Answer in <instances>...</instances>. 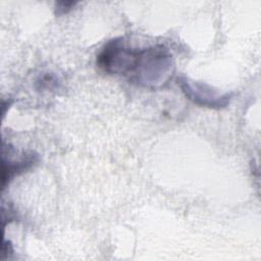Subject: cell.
Returning <instances> with one entry per match:
<instances>
[{
	"label": "cell",
	"instance_id": "3",
	"mask_svg": "<svg viewBox=\"0 0 261 261\" xmlns=\"http://www.w3.org/2000/svg\"><path fill=\"white\" fill-rule=\"evenodd\" d=\"M39 161V156L34 151L23 152L18 159H6L2 157V190L16 175L31 169Z\"/></svg>",
	"mask_w": 261,
	"mask_h": 261
},
{
	"label": "cell",
	"instance_id": "5",
	"mask_svg": "<svg viewBox=\"0 0 261 261\" xmlns=\"http://www.w3.org/2000/svg\"><path fill=\"white\" fill-rule=\"evenodd\" d=\"M77 4V2L73 1H61L56 3V14L57 15H62L67 13L69 10L72 9Z\"/></svg>",
	"mask_w": 261,
	"mask_h": 261
},
{
	"label": "cell",
	"instance_id": "2",
	"mask_svg": "<svg viewBox=\"0 0 261 261\" xmlns=\"http://www.w3.org/2000/svg\"><path fill=\"white\" fill-rule=\"evenodd\" d=\"M176 82L184 95L194 104L210 109H222L229 105L233 98L232 92L221 93L206 83L194 81L186 75H179Z\"/></svg>",
	"mask_w": 261,
	"mask_h": 261
},
{
	"label": "cell",
	"instance_id": "1",
	"mask_svg": "<svg viewBox=\"0 0 261 261\" xmlns=\"http://www.w3.org/2000/svg\"><path fill=\"white\" fill-rule=\"evenodd\" d=\"M96 63L107 74L123 76L138 87L151 90L166 86L175 71L173 56L165 46L133 49L122 38L106 42L97 55Z\"/></svg>",
	"mask_w": 261,
	"mask_h": 261
},
{
	"label": "cell",
	"instance_id": "4",
	"mask_svg": "<svg viewBox=\"0 0 261 261\" xmlns=\"http://www.w3.org/2000/svg\"><path fill=\"white\" fill-rule=\"evenodd\" d=\"M61 87V80L54 72H43L36 80V89L39 91H55Z\"/></svg>",
	"mask_w": 261,
	"mask_h": 261
}]
</instances>
